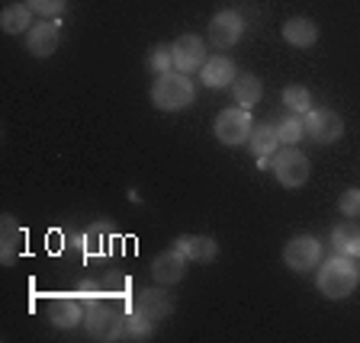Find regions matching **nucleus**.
<instances>
[{
  "label": "nucleus",
  "mask_w": 360,
  "mask_h": 343,
  "mask_svg": "<svg viewBox=\"0 0 360 343\" xmlns=\"http://www.w3.org/2000/svg\"><path fill=\"white\" fill-rule=\"evenodd\" d=\"M122 321H126V314H122L120 302L112 299H94L87 305V314H84V328L94 340H120Z\"/></svg>",
  "instance_id": "7ed1b4c3"
},
{
  "label": "nucleus",
  "mask_w": 360,
  "mask_h": 343,
  "mask_svg": "<svg viewBox=\"0 0 360 343\" xmlns=\"http://www.w3.org/2000/svg\"><path fill=\"white\" fill-rule=\"evenodd\" d=\"M193 97H196L193 81H190L187 74H180V71H167V74H161L155 81V87H151V103H155L158 109H165V112L187 109V106L193 103Z\"/></svg>",
  "instance_id": "f03ea898"
},
{
  "label": "nucleus",
  "mask_w": 360,
  "mask_h": 343,
  "mask_svg": "<svg viewBox=\"0 0 360 343\" xmlns=\"http://www.w3.org/2000/svg\"><path fill=\"white\" fill-rule=\"evenodd\" d=\"M360 283V267L351 260V257H328V260L319 267V279H315V285H319V292H322L325 299H347L354 289H357Z\"/></svg>",
  "instance_id": "f257e3e1"
},
{
  "label": "nucleus",
  "mask_w": 360,
  "mask_h": 343,
  "mask_svg": "<svg viewBox=\"0 0 360 343\" xmlns=\"http://www.w3.org/2000/svg\"><path fill=\"white\" fill-rule=\"evenodd\" d=\"M0 26H4L7 36H20V32L32 29V7L30 4H10V7H4Z\"/></svg>",
  "instance_id": "6ab92c4d"
},
{
  "label": "nucleus",
  "mask_w": 360,
  "mask_h": 343,
  "mask_svg": "<svg viewBox=\"0 0 360 343\" xmlns=\"http://www.w3.org/2000/svg\"><path fill=\"white\" fill-rule=\"evenodd\" d=\"M151 318H145L142 311H129L126 314V321H122V330H120V340H151V334H155V330H151Z\"/></svg>",
  "instance_id": "4be33fe9"
},
{
  "label": "nucleus",
  "mask_w": 360,
  "mask_h": 343,
  "mask_svg": "<svg viewBox=\"0 0 360 343\" xmlns=\"http://www.w3.org/2000/svg\"><path fill=\"white\" fill-rule=\"evenodd\" d=\"M283 260L290 269L296 273H312L319 263H322V244L312 238V234H300L283 247Z\"/></svg>",
  "instance_id": "423d86ee"
},
{
  "label": "nucleus",
  "mask_w": 360,
  "mask_h": 343,
  "mask_svg": "<svg viewBox=\"0 0 360 343\" xmlns=\"http://www.w3.org/2000/svg\"><path fill=\"white\" fill-rule=\"evenodd\" d=\"M171 55H174V71L180 74H193L206 65V42L193 32H184L180 39H174L171 45Z\"/></svg>",
  "instance_id": "0eeeda50"
},
{
  "label": "nucleus",
  "mask_w": 360,
  "mask_h": 343,
  "mask_svg": "<svg viewBox=\"0 0 360 343\" xmlns=\"http://www.w3.org/2000/svg\"><path fill=\"white\" fill-rule=\"evenodd\" d=\"M110 238H112V224H94V228L87 231V241H84L87 254L90 257L110 254Z\"/></svg>",
  "instance_id": "5701e85b"
},
{
  "label": "nucleus",
  "mask_w": 360,
  "mask_h": 343,
  "mask_svg": "<svg viewBox=\"0 0 360 343\" xmlns=\"http://www.w3.org/2000/svg\"><path fill=\"white\" fill-rule=\"evenodd\" d=\"M331 247H335V254L357 260L360 257V228L357 224H338L335 231H331Z\"/></svg>",
  "instance_id": "aec40b11"
},
{
  "label": "nucleus",
  "mask_w": 360,
  "mask_h": 343,
  "mask_svg": "<svg viewBox=\"0 0 360 343\" xmlns=\"http://www.w3.org/2000/svg\"><path fill=\"white\" fill-rule=\"evenodd\" d=\"M135 311H142L145 318H151V321H165V318H171V311H174V299L165 289L151 285V289H142L135 295Z\"/></svg>",
  "instance_id": "ddd939ff"
},
{
  "label": "nucleus",
  "mask_w": 360,
  "mask_h": 343,
  "mask_svg": "<svg viewBox=\"0 0 360 343\" xmlns=\"http://www.w3.org/2000/svg\"><path fill=\"white\" fill-rule=\"evenodd\" d=\"M174 67V55H171V45H155V48H151L148 52V71L151 74H167V71H171Z\"/></svg>",
  "instance_id": "393cba45"
},
{
  "label": "nucleus",
  "mask_w": 360,
  "mask_h": 343,
  "mask_svg": "<svg viewBox=\"0 0 360 343\" xmlns=\"http://www.w3.org/2000/svg\"><path fill=\"white\" fill-rule=\"evenodd\" d=\"M184 276H187V257L180 254L177 247L158 254L155 260H151V279H155V283L177 285V283H184Z\"/></svg>",
  "instance_id": "9b49d317"
},
{
  "label": "nucleus",
  "mask_w": 360,
  "mask_h": 343,
  "mask_svg": "<svg viewBox=\"0 0 360 343\" xmlns=\"http://www.w3.org/2000/svg\"><path fill=\"white\" fill-rule=\"evenodd\" d=\"M277 135H280V142H283V144H296L302 135H306V126H302V119L290 116V119H283L277 126Z\"/></svg>",
  "instance_id": "a878e982"
},
{
  "label": "nucleus",
  "mask_w": 360,
  "mask_h": 343,
  "mask_svg": "<svg viewBox=\"0 0 360 343\" xmlns=\"http://www.w3.org/2000/svg\"><path fill=\"white\" fill-rule=\"evenodd\" d=\"M180 254L193 263H212L219 257V244L212 238H202V234H187V238H177L174 244Z\"/></svg>",
  "instance_id": "2eb2a0df"
},
{
  "label": "nucleus",
  "mask_w": 360,
  "mask_h": 343,
  "mask_svg": "<svg viewBox=\"0 0 360 343\" xmlns=\"http://www.w3.org/2000/svg\"><path fill=\"white\" fill-rule=\"evenodd\" d=\"M200 77H202V83L206 87H212V90H222V87H232L235 83V65L225 55H216V58H210L206 65L200 67Z\"/></svg>",
  "instance_id": "dca6fc26"
},
{
  "label": "nucleus",
  "mask_w": 360,
  "mask_h": 343,
  "mask_svg": "<svg viewBox=\"0 0 360 343\" xmlns=\"http://www.w3.org/2000/svg\"><path fill=\"white\" fill-rule=\"evenodd\" d=\"M338 209L345 212L347 218H357L360 215V189H347V193L338 199Z\"/></svg>",
  "instance_id": "cd10ccee"
},
{
  "label": "nucleus",
  "mask_w": 360,
  "mask_h": 343,
  "mask_svg": "<svg viewBox=\"0 0 360 343\" xmlns=\"http://www.w3.org/2000/svg\"><path fill=\"white\" fill-rule=\"evenodd\" d=\"M30 7H32V13H42V16H55V20H58V16L65 13L68 0H30Z\"/></svg>",
  "instance_id": "bb28decb"
},
{
  "label": "nucleus",
  "mask_w": 360,
  "mask_h": 343,
  "mask_svg": "<svg viewBox=\"0 0 360 343\" xmlns=\"http://www.w3.org/2000/svg\"><path fill=\"white\" fill-rule=\"evenodd\" d=\"M302 126H306V135L315 144H331L345 132V122H341V116L335 109H309Z\"/></svg>",
  "instance_id": "6e6552de"
},
{
  "label": "nucleus",
  "mask_w": 360,
  "mask_h": 343,
  "mask_svg": "<svg viewBox=\"0 0 360 343\" xmlns=\"http://www.w3.org/2000/svg\"><path fill=\"white\" fill-rule=\"evenodd\" d=\"M251 132H255V119H251V112L248 109H235V106H229V109H222L216 116V138L222 144H229V148H238V144H245L248 138H251Z\"/></svg>",
  "instance_id": "39448f33"
},
{
  "label": "nucleus",
  "mask_w": 360,
  "mask_h": 343,
  "mask_svg": "<svg viewBox=\"0 0 360 343\" xmlns=\"http://www.w3.org/2000/svg\"><path fill=\"white\" fill-rule=\"evenodd\" d=\"M251 154L257 157V167H270L274 161H270V154H277V144H280V135H277V128L274 126H261V128H255L251 132Z\"/></svg>",
  "instance_id": "a211bd4d"
},
{
  "label": "nucleus",
  "mask_w": 360,
  "mask_h": 343,
  "mask_svg": "<svg viewBox=\"0 0 360 343\" xmlns=\"http://www.w3.org/2000/svg\"><path fill=\"white\" fill-rule=\"evenodd\" d=\"M61 45V32H58V20H45V22H32L30 39H26V48H30L36 58H49V55L58 52Z\"/></svg>",
  "instance_id": "f8f14e48"
},
{
  "label": "nucleus",
  "mask_w": 360,
  "mask_h": 343,
  "mask_svg": "<svg viewBox=\"0 0 360 343\" xmlns=\"http://www.w3.org/2000/svg\"><path fill=\"white\" fill-rule=\"evenodd\" d=\"M283 103H286V109H292V112H309L312 109V93H309L302 83H290V87L283 90Z\"/></svg>",
  "instance_id": "b1692460"
},
{
  "label": "nucleus",
  "mask_w": 360,
  "mask_h": 343,
  "mask_svg": "<svg viewBox=\"0 0 360 343\" xmlns=\"http://www.w3.org/2000/svg\"><path fill=\"white\" fill-rule=\"evenodd\" d=\"M283 39L292 48H312L319 42V26L306 16H292V20L283 22Z\"/></svg>",
  "instance_id": "f3484780"
},
{
  "label": "nucleus",
  "mask_w": 360,
  "mask_h": 343,
  "mask_svg": "<svg viewBox=\"0 0 360 343\" xmlns=\"http://www.w3.org/2000/svg\"><path fill=\"white\" fill-rule=\"evenodd\" d=\"M232 87H235V103H238L241 109H251L255 103H261V93H264L261 77H255V74H238Z\"/></svg>",
  "instance_id": "412c9836"
},
{
  "label": "nucleus",
  "mask_w": 360,
  "mask_h": 343,
  "mask_svg": "<svg viewBox=\"0 0 360 343\" xmlns=\"http://www.w3.org/2000/svg\"><path fill=\"white\" fill-rule=\"evenodd\" d=\"M245 32V20L235 10H219L210 20V45L212 48H232Z\"/></svg>",
  "instance_id": "9d476101"
},
{
  "label": "nucleus",
  "mask_w": 360,
  "mask_h": 343,
  "mask_svg": "<svg viewBox=\"0 0 360 343\" xmlns=\"http://www.w3.org/2000/svg\"><path fill=\"white\" fill-rule=\"evenodd\" d=\"M274 177L280 180V187L286 189H300L309 183V173H312V164H309V157L302 154V151H296L290 144V148H283L280 154H274Z\"/></svg>",
  "instance_id": "20e7f679"
},
{
  "label": "nucleus",
  "mask_w": 360,
  "mask_h": 343,
  "mask_svg": "<svg viewBox=\"0 0 360 343\" xmlns=\"http://www.w3.org/2000/svg\"><path fill=\"white\" fill-rule=\"evenodd\" d=\"M20 250H22V228L13 215H4L0 218V260L4 267H13L20 260Z\"/></svg>",
  "instance_id": "4468645a"
},
{
  "label": "nucleus",
  "mask_w": 360,
  "mask_h": 343,
  "mask_svg": "<svg viewBox=\"0 0 360 343\" xmlns=\"http://www.w3.org/2000/svg\"><path fill=\"white\" fill-rule=\"evenodd\" d=\"M84 314H87V299L84 295H52L49 299V321L55 328H77Z\"/></svg>",
  "instance_id": "1a4fd4ad"
}]
</instances>
